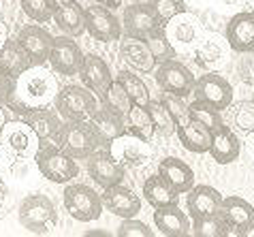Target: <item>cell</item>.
Segmentation results:
<instances>
[{
    "label": "cell",
    "mask_w": 254,
    "mask_h": 237,
    "mask_svg": "<svg viewBox=\"0 0 254 237\" xmlns=\"http://www.w3.org/2000/svg\"><path fill=\"white\" fill-rule=\"evenodd\" d=\"M58 92V79L43 64H30L15 79V94L28 109L49 107L56 101Z\"/></svg>",
    "instance_id": "6da1fadb"
},
{
    "label": "cell",
    "mask_w": 254,
    "mask_h": 237,
    "mask_svg": "<svg viewBox=\"0 0 254 237\" xmlns=\"http://www.w3.org/2000/svg\"><path fill=\"white\" fill-rule=\"evenodd\" d=\"M17 218L28 233L47 235L58 225V212H56L54 201L47 194H28L17 210Z\"/></svg>",
    "instance_id": "7a4b0ae2"
},
{
    "label": "cell",
    "mask_w": 254,
    "mask_h": 237,
    "mask_svg": "<svg viewBox=\"0 0 254 237\" xmlns=\"http://www.w3.org/2000/svg\"><path fill=\"white\" fill-rule=\"evenodd\" d=\"M75 160L77 158L66 154L64 150L56 148V145H45L34 156L39 173L54 184H68L79 176V167Z\"/></svg>",
    "instance_id": "3957f363"
},
{
    "label": "cell",
    "mask_w": 254,
    "mask_h": 237,
    "mask_svg": "<svg viewBox=\"0 0 254 237\" xmlns=\"http://www.w3.org/2000/svg\"><path fill=\"white\" fill-rule=\"evenodd\" d=\"M56 111L62 120H90L98 109L96 94L88 86H64L56 96Z\"/></svg>",
    "instance_id": "277c9868"
},
{
    "label": "cell",
    "mask_w": 254,
    "mask_h": 237,
    "mask_svg": "<svg viewBox=\"0 0 254 237\" xmlns=\"http://www.w3.org/2000/svg\"><path fill=\"white\" fill-rule=\"evenodd\" d=\"M0 143L11 158H32L41 150V139L26 120L4 122L0 128Z\"/></svg>",
    "instance_id": "5b68a950"
},
{
    "label": "cell",
    "mask_w": 254,
    "mask_h": 237,
    "mask_svg": "<svg viewBox=\"0 0 254 237\" xmlns=\"http://www.w3.org/2000/svg\"><path fill=\"white\" fill-rule=\"evenodd\" d=\"M62 203L66 212L79 222L98 220L103 214V197L86 184H68L62 192Z\"/></svg>",
    "instance_id": "8992f818"
},
{
    "label": "cell",
    "mask_w": 254,
    "mask_h": 237,
    "mask_svg": "<svg viewBox=\"0 0 254 237\" xmlns=\"http://www.w3.org/2000/svg\"><path fill=\"white\" fill-rule=\"evenodd\" d=\"M98 145H101V141H98L90 120H64L60 148L66 154H70L77 160L88 158L90 154H94L98 150Z\"/></svg>",
    "instance_id": "52a82bcc"
},
{
    "label": "cell",
    "mask_w": 254,
    "mask_h": 237,
    "mask_svg": "<svg viewBox=\"0 0 254 237\" xmlns=\"http://www.w3.org/2000/svg\"><path fill=\"white\" fill-rule=\"evenodd\" d=\"M192 94H194L192 101L205 103V105L218 111H224L233 105V86L227 81V77H222L220 73L214 71H207L194 81Z\"/></svg>",
    "instance_id": "ba28073f"
},
{
    "label": "cell",
    "mask_w": 254,
    "mask_h": 237,
    "mask_svg": "<svg viewBox=\"0 0 254 237\" xmlns=\"http://www.w3.org/2000/svg\"><path fill=\"white\" fill-rule=\"evenodd\" d=\"M165 34H167L169 43L175 47V52L194 50V47L203 41L201 39V34H203L201 22L192 15V13H188V9L169 19L165 24Z\"/></svg>",
    "instance_id": "9c48e42d"
},
{
    "label": "cell",
    "mask_w": 254,
    "mask_h": 237,
    "mask_svg": "<svg viewBox=\"0 0 254 237\" xmlns=\"http://www.w3.org/2000/svg\"><path fill=\"white\" fill-rule=\"evenodd\" d=\"M122 22H124V32L128 37H139V39H147L154 32H158L160 28H165V24L160 22V17L154 11V6L145 2V0L126 6Z\"/></svg>",
    "instance_id": "30bf717a"
},
{
    "label": "cell",
    "mask_w": 254,
    "mask_h": 237,
    "mask_svg": "<svg viewBox=\"0 0 254 237\" xmlns=\"http://www.w3.org/2000/svg\"><path fill=\"white\" fill-rule=\"evenodd\" d=\"M83 15H86V30L92 39L101 41V43H111V41L122 39V24L111 13L109 6L96 2L94 6H88Z\"/></svg>",
    "instance_id": "8fae6325"
},
{
    "label": "cell",
    "mask_w": 254,
    "mask_h": 237,
    "mask_svg": "<svg viewBox=\"0 0 254 237\" xmlns=\"http://www.w3.org/2000/svg\"><path fill=\"white\" fill-rule=\"evenodd\" d=\"M109 152L126 167V169L143 167L147 160H152V154H154L152 148H150V141H143L141 137L132 135V132H124V135H120L116 141H111Z\"/></svg>",
    "instance_id": "7c38bea8"
},
{
    "label": "cell",
    "mask_w": 254,
    "mask_h": 237,
    "mask_svg": "<svg viewBox=\"0 0 254 237\" xmlns=\"http://www.w3.org/2000/svg\"><path fill=\"white\" fill-rule=\"evenodd\" d=\"M22 120H26L32 126V130L37 132V137L41 139V148H45V145H60L64 122L60 120L58 111H52L47 107L28 109L22 116Z\"/></svg>",
    "instance_id": "4fadbf2b"
},
{
    "label": "cell",
    "mask_w": 254,
    "mask_h": 237,
    "mask_svg": "<svg viewBox=\"0 0 254 237\" xmlns=\"http://www.w3.org/2000/svg\"><path fill=\"white\" fill-rule=\"evenodd\" d=\"M156 81L158 86L162 88V92L169 94H178V96H186L194 90V77L190 73V68L184 66L178 60H165L160 62L158 71H156Z\"/></svg>",
    "instance_id": "5bb4252c"
},
{
    "label": "cell",
    "mask_w": 254,
    "mask_h": 237,
    "mask_svg": "<svg viewBox=\"0 0 254 237\" xmlns=\"http://www.w3.org/2000/svg\"><path fill=\"white\" fill-rule=\"evenodd\" d=\"M49 64L60 75H77L83 64V52L73 37H56L49 50Z\"/></svg>",
    "instance_id": "9a60e30c"
},
{
    "label": "cell",
    "mask_w": 254,
    "mask_h": 237,
    "mask_svg": "<svg viewBox=\"0 0 254 237\" xmlns=\"http://www.w3.org/2000/svg\"><path fill=\"white\" fill-rule=\"evenodd\" d=\"M124 169H126V167L120 163V160L111 154L107 148H105V150H96L94 154L88 156V173H90V178H92L101 188H109V186L122 184Z\"/></svg>",
    "instance_id": "2e32d148"
},
{
    "label": "cell",
    "mask_w": 254,
    "mask_h": 237,
    "mask_svg": "<svg viewBox=\"0 0 254 237\" xmlns=\"http://www.w3.org/2000/svg\"><path fill=\"white\" fill-rule=\"evenodd\" d=\"M220 216L229 227V235H248L254 229V207L242 197L222 199Z\"/></svg>",
    "instance_id": "e0dca14e"
},
{
    "label": "cell",
    "mask_w": 254,
    "mask_h": 237,
    "mask_svg": "<svg viewBox=\"0 0 254 237\" xmlns=\"http://www.w3.org/2000/svg\"><path fill=\"white\" fill-rule=\"evenodd\" d=\"M120 60L137 73H152L156 68V58L145 39L126 37L120 41Z\"/></svg>",
    "instance_id": "ac0fdd59"
},
{
    "label": "cell",
    "mask_w": 254,
    "mask_h": 237,
    "mask_svg": "<svg viewBox=\"0 0 254 237\" xmlns=\"http://www.w3.org/2000/svg\"><path fill=\"white\" fill-rule=\"evenodd\" d=\"M178 139L188 152L192 154H205L211 145V128L205 126L194 116L186 114L178 120Z\"/></svg>",
    "instance_id": "d6986e66"
},
{
    "label": "cell",
    "mask_w": 254,
    "mask_h": 237,
    "mask_svg": "<svg viewBox=\"0 0 254 237\" xmlns=\"http://www.w3.org/2000/svg\"><path fill=\"white\" fill-rule=\"evenodd\" d=\"M79 77L83 81V86H88L101 101H105V94H107L111 81H114V75H111L109 64L96 54L83 56V64H81Z\"/></svg>",
    "instance_id": "ffe728a7"
},
{
    "label": "cell",
    "mask_w": 254,
    "mask_h": 237,
    "mask_svg": "<svg viewBox=\"0 0 254 237\" xmlns=\"http://www.w3.org/2000/svg\"><path fill=\"white\" fill-rule=\"evenodd\" d=\"M227 43L233 52H254V11H239L227 24Z\"/></svg>",
    "instance_id": "44dd1931"
},
{
    "label": "cell",
    "mask_w": 254,
    "mask_h": 237,
    "mask_svg": "<svg viewBox=\"0 0 254 237\" xmlns=\"http://www.w3.org/2000/svg\"><path fill=\"white\" fill-rule=\"evenodd\" d=\"M220 205H222V194L207 184L192 186L188 190L186 210H188V216L192 218V222L218 214L220 212Z\"/></svg>",
    "instance_id": "7402d4cb"
},
{
    "label": "cell",
    "mask_w": 254,
    "mask_h": 237,
    "mask_svg": "<svg viewBox=\"0 0 254 237\" xmlns=\"http://www.w3.org/2000/svg\"><path fill=\"white\" fill-rule=\"evenodd\" d=\"M103 205L107 207V212L120 218H135L141 212V199L139 194H135L130 188H126L122 184L109 186L103 192Z\"/></svg>",
    "instance_id": "603a6c76"
},
{
    "label": "cell",
    "mask_w": 254,
    "mask_h": 237,
    "mask_svg": "<svg viewBox=\"0 0 254 237\" xmlns=\"http://www.w3.org/2000/svg\"><path fill=\"white\" fill-rule=\"evenodd\" d=\"M17 43L28 54L32 64H43L45 60H49V50H52L54 37L41 26H26L17 34Z\"/></svg>",
    "instance_id": "cb8c5ba5"
},
{
    "label": "cell",
    "mask_w": 254,
    "mask_h": 237,
    "mask_svg": "<svg viewBox=\"0 0 254 237\" xmlns=\"http://www.w3.org/2000/svg\"><path fill=\"white\" fill-rule=\"evenodd\" d=\"M209 154H211V158H214L218 165H229V163H233V160H237L239 154H242V143H239V137L224 122L214 132H211Z\"/></svg>",
    "instance_id": "d4e9b609"
},
{
    "label": "cell",
    "mask_w": 254,
    "mask_h": 237,
    "mask_svg": "<svg viewBox=\"0 0 254 237\" xmlns=\"http://www.w3.org/2000/svg\"><path fill=\"white\" fill-rule=\"evenodd\" d=\"M158 173L173 186L175 192L184 194L194 186V171L186 160L178 156H167L158 163Z\"/></svg>",
    "instance_id": "484cf974"
},
{
    "label": "cell",
    "mask_w": 254,
    "mask_h": 237,
    "mask_svg": "<svg viewBox=\"0 0 254 237\" xmlns=\"http://www.w3.org/2000/svg\"><path fill=\"white\" fill-rule=\"evenodd\" d=\"M154 225L167 237H184L192 229L190 216L186 212H182L178 205L156 207V212H154Z\"/></svg>",
    "instance_id": "4316f807"
},
{
    "label": "cell",
    "mask_w": 254,
    "mask_h": 237,
    "mask_svg": "<svg viewBox=\"0 0 254 237\" xmlns=\"http://www.w3.org/2000/svg\"><path fill=\"white\" fill-rule=\"evenodd\" d=\"M90 124H92V128H94L101 145H105L107 150H109L111 141H116L120 135H124V132H126L124 118L114 114V111H111L109 107H105V105L92 114V118H90Z\"/></svg>",
    "instance_id": "83f0119b"
},
{
    "label": "cell",
    "mask_w": 254,
    "mask_h": 237,
    "mask_svg": "<svg viewBox=\"0 0 254 237\" xmlns=\"http://www.w3.org/2000/svg\"><path fill=\"white\" fill-rule=\"evenodd\" d=\"M178 194L173 186L160 176H150L143 182V199L150 203L154 210L156 207H167V205H178Z\"/></svg>",
    "instance_id": "f1b7e54d"
},
{
    "label": "cell",
    "mask_w": 254,
    "mask_h": 237,
    "mask_svg": "<svg viewBox=\"0 0 254 237\" xmlns=\"http://www.w3.org/2000/svg\"><path fill=\"white\" fill-rule=\"evenodd\" d=\"M54 19H56V24H58L60 30L66 32L68 37H79V34L86 30V15H83V9L75 2V0L56 6Z\"/></svg>",
    "instance_id": "f546056e"
},
{
    "label": "cell",
    "mask_w": 254,
    "mask_h": 237,
    "mask_svg": "<svg viewBox=\"0 0 254 237\" xmlns=\"http://www.w3.org/2000/svg\"><path fill=\"white\" fill-rule=\"evenodd\" d=\"M32 62L28 58V54L22 50V45L15 41H6L0 47V68L4 73H9L13 79H17V75H22Z\"/></svg>",
    "instance_id": "4dcf8cb0"
},
{
    "label": "cell",
    "mask_w": 254,
    "mask_h": 237,
    "mask_svg": "<svg viewBox=\"0 0 254 237\" xmlns=\"http://www.w3.org/2000/svg\"><path fill=\"white\" fill-rule=\"evenodd\" d=\"M224 56H227V47L220 39L209 37L203 39L199 45L194 47V62L205 71H211V68L220 66L224 62Z\"/></svg>",
    "instance_id": "1f68e13d"
},
{
    "label": "cell",
    "mask_w": 254,
    "mask_h": 237,
    "mask_svg": "<svg viewBox=\"0 0 254 237\" xmlns=\"http://www.w3.org/2000/svg\"><path fill=\"white\" fill-rule=\"evenodd\" d=\"M126 124H128V132L141 137L143 141H152V137L156 135V126H154L150 107L145 105H132L130 111L126 114Z\"/></svg>",
    "instance_id": "d6a6232c"
},
{
    "label": "cell",
    "mask_w": 254,
    "mask_h": 237,
    "mask_svg": "<svg viewBox=\"0 0 254 237\" xmlns=\"http://www.w3.org/2000/svg\"><path fill=\"white\" fill-rule=\"evenodd\" d=\"M118 79L122 81V86L124 90L128 92L130 96V101H132V105H150L152 99H150V90H147L145 86V81L139 77V75H135L132 71H120L118 73Z\"/></svg>",
    "instance_id": "836d02e7"
},
{
    "label": "cell",
    "mask_w": 254,
    "mask_h": 237,
    "mask_svg": "<svg viewBox=\"0 0 254 237\" xmlns=\"http://www.w3.org/2000/svg\"><path fill=\"white\" fill-rule=\"evenodd\" d=\"M103 105H105V107H109L111 111H114V114L122 116V118H126V114L130 111L132 101H130L128 92L124 90L122 81H120L118 77H116L114 81H111V86H109V90H107V94H105Z\"/></svg>",
    "instance_id": "e575fe53"
},
{
    "label": "cell",
    "mask_w": 254,
    "mask_h": 237,
    "mask_svg": "<svg viewBox=\"0 0 254 237\" xmlns=\"http://www.w3.org/2000/svg\"><path fill=\"white\" fill-rule=\"evenodd\" d=\"M150 114H152V120H154V126H156V132L162 137H169L178 130V118H175L171 111L165 107L162 101L156 103H150Z\"/></svg>",
    "instance_id": "d590c367"
},
{
    "label": "cell",
    "mask_w": 254,
    "mask_h": 237,
    "mask_svg": "<svg viewBox=\"0 0 254 237\" xmlns=\"http://www.w3.org/2000/svg\"><path fill=\"white\" fill-rule=\"evenodd\" d=\"M192 233L199 235V237H224V235H229V227L220 216V212H218L214 216H207V218L194 220Z\"/></svg>",
    "instance_id": "8d00e7d4"
},
{
    "label": "cell",
    "mask_w": 254,
    "mask_h": 237,
    "mask_svg": "<svg viewBox=\"0 0 254 237\" xmlns=\"http://www.w3.org/2000/svg\"><path fill=\"white\" fill-rule=\"evenodd\" d=\"M22 9L32 22L45 24L49 19H54L56 6L52 0H22Z\"/></svg>",
    "instance_id": "74e56055"
},
{
    "label": "cell",
    "mask_w": 254,
    "mask_h": 237,
    "mask_svg": "<svg viewBox=\"0 0 254 237\" xmlns=\"http://www.w3.org/2000/svg\"><path fill=\"white\" fill-rule=\"evenodd\" d=\"M147 45H150V50L154 54V58L156 62H165V60H171L175 56V47L169 43L167 34H165V28H160L158 32H154L152 37H147Z\"/></svg>",
    "instance_id": "f35d334b"
},
{
    "label": "cell",
    "mask_w": 254,
    "mask_h": 237,
    "mask_svg": "<svg viewBox=\"0 0 254 237\" xmlns=\"http://www.w3.org/2000/svg\"><path fill=\"white\" fill-rule=\"evenodd\" d=\"M188 114H190V116H194L196 120H201L203 124H205V126H209L211 132H214V130L222 124L220 111L214 109V107H209V105H205V103H199V101H192V103H190Z\"/></svg>",
    "instance_id": "ab89813d"
},
{
    "label": "cell",
    "mask_w": 254,
    "mask_h": 237,
    "mask_svg": "<svg viewBox=\"0 0 254 237\" xmlns=\"http://www.w3.org/2000/svg\"><path fill=\"white\" fill-rule=\"evenodd\" d=\"M147 2L154 6V11H156V15L160 17L162 24H167L171 17L188 9L184 0H147Z\"/></svg>",
    "instance_id": "60d3db41"
},
{
    "label": "cell",
    "mask_w": 254,
    "mask_h": 237,
    "mask_svg": "<svg viewBox=\"0 0 254 237\" xmlns=\"http://www.w3.org/2000/svg\"><path fill=\"white\" fill-rule=\"evenodd\" d=\"M233 122L242 132H254V101L239 103L235 114H233Z\"/></svg>",
    "instance_id": "b9f144b4"
},
{
    "label": "cell",
    "mask_w": 254,
    "mask_h": 237,
    "mask_svg": "<svg viewBox=\"0 0 254 237\" xmlns=\"http://www.w3.org/2000/svg\"><path fill=\"white\" fill-rule=\"evenodd\" d=\"M118 235L120 237H154V231L145 222H139L135 218H122Z\"/></svg>",
    "instance_id": "7bdbcfd3"
},
{
    "label": "cell",
    "mask_w": 254,
    "mask_h": 237,
    "mask_svg": "<svg viewBox=\"0 0 254 237\" xmlns=\"http://www.w3.org/2000/svg\"><path fill=\"white\" fill-rule=\"evenodd\" d=\"M162 103H165V107L171 111V114L178 118H184L186 114H188V103L184 101V96H178V94H169V92H165V96H162Z\"/></svg>",
    "instance_id": "ee69618b"
},
{
    "label": "cell",
    "mask_w": 254,
    "mask_h": 237,
    "mask_svg": "<svg viewBox=\"0 0 254 237\" xmlns=\"http://www.w3.org/2000/svg\"><path fill=\"white\" fill-rule=\"evenodd\" d=\"M13 90H15V79L0 68V105H4L6 99L13 94Z\"/></svg>",
    "instance_id": "f6af8a7d"
},
{
    "label": "cell",
    "mask_w": 254,
    "mask_h": 237,
    "mask_svg": "<svg viewBox=\"0 0 254 237\" xmlns=\"http://www.w3.org/2000/svg\"><path fill=\"white\" fill-rule=\"evenodd\" d=\"M13 203V197H11V188L4 184V179H0V218H4L9 207Z\"/></svg>",
    "instance_id": "bcb514c9"
},
{
    "label": "cell",
    "mask_w": 254,
    "mask_h": 237,
    "mask_svg": "<svg viewBox=\"0 0 254 237\" xmlns=\"http://www.w3.org/2000/svg\"><path fill=\"white\" fill-rule=\"evenodd\" d=\"M9 160H11L9 152H6V150L2 148V143H0V173H2L6 167H9Z\"/></svg>",
    "instance_id": "7dc6e473"
},
{
    "label": "cell",
    "mask_w": 254,
    "mask_h": 237,
    "mask_svg": "<svg viewBox=\"0 0 254 237\" xmlns=\"http://www.w3.org/2000/svg\"><path fill=\"white\" fill-rule=\"evenodd\" d=\"M6 41H9V30H6V26H4V22L0 19V47H2Z\"/></svg>",
    "instance_id": "c3c4849f"
},
{
    "label": "cell",
    "mask_w": 254,
    "mask_h": 237,
    "mask_svg": "<svg viewBox=\"0 0 254 237\" xmlns=\"http://www.w3.org/2000/svg\"><path fill=\"white\" fill-rule=\"evenodd\" d=\"M96 2L109 6V9H120V6H122V0H96Z\"/></svg>",
    "instance_id": "681fc988"
},
{
    "label": "cell",
    "mask_w": 254,
    "mask_h": 237,
    "mask_svg": "<svg viewBox=\"0 0 254 237\" xmlns=\"http://www.w3.org/2000/svg\"><path fill=\"white\" fill-rule=\"evenodd\" d=\"M96 235L107 237V231H86V237H96Z\"/></svg>",
    "instance_id": "f907efd6"
},
{
    "label": "cell",
    "mask_w": 254,
    "mask_h": 237,
    "mask_svg": "<svg viewBox=\"0 0 254 237\" xmlns=\"http://www.w3.org/2000/svg\"><path fill=\"white\" fill-rule=\"evenodd\" d=\"M227 6H237V4H242V2H246V0H222Z\"/></svg>",
    "instance_id": "816d5d0a"
},
{
    "label": "cell",
    "mask_w": 254,
    "mask_h": 237,
    "mask_svg": "<svg viewBox=\"0 0 254 237\" xmlns=\"http://www.w3.org/2000/svg\"><path fill=\"white\" fill-rule=\"evenodd\" d=\"M54 2V6H60V4H66V2H70V0H52Z\"/></svg>",
    "instance_id": "f5cc1de1"
},
{
    "label": "cell",
    "mask_w": 254,
    "mask_h": 237,
    "mask_svg": "<svg viewBox=\"0 0 254 237\" xmlns=\"http://www.w3.org/2000/svg\"><path fill=\"white\" fill-rule=\"evenodd\" d=\"M4 124V111H2V107H0V126Z\"/></svg>",
    "instance_id": "db71d44e"
},
{
    "label": "cell",
    "mask_w": 254,
    "mask_h": 237,
    "mask_svg": "<svg viewBox=\"0 0 254 237\" xmlns=\"http://www.w3.org/2000/svg\"><path fill=\"white\" fill-rule=\"evenodd\" d=\"M248 2H250V6H254V0H248Z\"/></svg>",
    "instance_id": "11a10c76"
},
{
    "label": "cell",
    "mask_w": 254,
    "mask_h": 237,
    "mask_svg": "<svg viewBox=\"0 0 254 237\" xmlns=\"http://www.w3.org/2000/svg\"><path fill=\"white\" fill-rule=\"evenodd\" d=\"M132 2H143V0H132Z\"/></svg>",
    "instance_id": "9f6ffc18"
},
{
    "label": "cell",
    "mask_w": 254,
    "mask_h": 237,
    "mask_svg": "<svg viewBox=\"0 0 254 237\" xmlns=\"http://www.w3.org/2000/svg\"><path fill=\"white\" fill-rule=\"evenodd\" d=\"M0 11H2V0H0Z\"/></svg>",
    "instance_id": "6f0895ef"
},
{
    "label": "cell",
    "mask_w": 254,
    "mask_h": 237,
    "mask_svg": "<svg viewBox=\"0 0 254 237\" xmlns=\"http://www.w3.org/2000/svg\"><path fill=\"white\" fill-rule=\"evenodd\" d=\"M250 135H252V143H254V132H250Z\"/></svg>",
    "instance_id": "680465c9"
}]
</instances>
